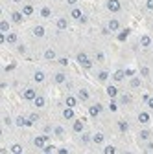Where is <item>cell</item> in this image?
Segmentation results:
<instances>
[{
    "label": "cell",
    "mask_w": 153,
    "mask_h": 154,
    "mask_svg": "<svg viewBox=\"0 0 153 154\" xmlns=\"http://www.w3.org/2000/svg\"><path fill=\"white\" fill-rule=\"evenodd\" d=\"M105 92H107V95H109L111 99H114V97H118V86H114V85H107Z\"/></svg>",
    "instance_id": "obj_17"
},
{
    "label": "cell",
    "mask_w": 153,
    "mask_h": 154,
    "mask_svg": "<svg viewBox=\"0 0 153 154\" xmlns=\"http://www.w3.org/2000/svg\"><path fill=\"white\" fill-rule=\"evenodd\" d=\"M46 81V73L43 70H35L33 72V83H44Z\"/></svg>",
    "instance_id": "obj_13"
},
{
    "label": "cell",
    "mask_w": 153,
    "mask_h": 154,
    "mask_svg": "<svg viewBox=\"0 0 153 154\" xmlns=\"http://www.w3.org/2000/svg\"><path fill=\"white\" fill-rule=\"evenodd\" d=\"M30 119H31V121L35 123L37 119H39V114H35V112H33V114H30Z\"/></svg>",
    "instance_id": "obj_49"
},
{
    "label": "cell",
    "mask_w": 153,
    "mask_h": 154,
    "mask_svg": "<svg viewBox=\"0 0 153 154\" xmlns=\"http://www.w3.org/2000/svg\"><path fill=\"white\" fill-rule=\"evenodd\" d=\"M80 22H81V24H87V22H89V17H87V15H83V17H81V20H80Z\"/></svg>",
    "instance_id": "obj_51"
},
{
    "label": "cell",
    "mask_w": 153,
    "mask_h": 154,
    "mask_svg": "<svg viewBox=\"0 0 153 154\" xmlns=\"http://www.w3.org/2000/svg\"><path fill=\"white\" fill-rule=\"evenodd\" d=\"M76 61H78L85 70H90V68H92V61H90L89 53H85V51H80L78 55H76Z\"/></svg>",
    "instance_id": "obj_1"
},
{
    "label": "cell",
    "mask_w": 153,
    "mask_h": 154,
    "mask_svg": "<svg viewBox=\"0 0 153 154\" xmlns=\"http://www.w3.org/2000/svg\"><path fill=\"white\" fill-rule=\"evenodd\" d=\"M78 99H80V101H89V99H90V92H89L87 88H80V90H78Z\"/></svg>",
    "instance_id": "obj_19"
},
{
    "label": "cell",
    "mask_w": 153,
    "mask_h": 154,
    "mask_svg": "<svg viewBox=\"0 0 153 154\" xmlns=\"http://www.w3.org/2000/svg\"><path fill=\"white\" fill-rule=\"evenodd\" d=\"M54 134H55V136H57V138H61V136H63V134H65V128H63L61 125H59V127H54Z\"/></svg>",
    "instance_id": "obj_37"
},
{
    "label": "cell",
    "mask_w": 153,
    "mask_h": 154,
    "mask_svg": "<svg viewBox=\"0 0 153 154\" xmlns=\"http://www.w3.org/2000/svg\"><path fill=\"white\" fill-rule=\"evenodd\" d=\"M31 33H33V37H35V38H43V37L46 35V28H44V26H41V24H37V26H33Z\"/></svg>",
    "instance_id": "obj_8"
},
{
    "label": "cell",
    "mask_w": 153,
    "mask_h": 154,
    "mask_svg": "<svg viewBox=\"0 0 153 154\" xmlns=\"http://www.w3.org/2000/svg\"><path fill=\"white\" fill-rule=\"evenodd\" d=\"M109 110H111V112H116V110H118V105H116V103H111V105H109Z\"/></svg>",
    "instance_id": "obj_48"
},
{
    "label": "cell",
    "mask_w": 153,
    "mask_h": 154,
    "mask_svg": "<svg viewBox=\"0 0 153 154\" xmlns=\"http://www.w3.org/2000/svg\"><path fill=\"white\" fill-rule=\"evenodd\" d=\"M59 64H61V66H67V64H68V59H65V57H61V59H59Z\"/></svg>",
    "instance_id": "obj_50"
},
{
    "label": "cell",
    "mask_w": 153,
    "mask_h": 154,
    "mask_svg": "<svg viewBox=\"0 0 153 154\" xmlns=\"http://www.w3.org/2000/svg\"><path fill=\"white\" fill-rule=\"evenodd\" d=\"M33 105H35V108H44L46 106V97H44V95H37Z\"/></svg>",
    "instance_id": "obj_23"
},
{
    "label": "cell",
    "mask_w": 153,
    "mask_h": 154,
    "mask_svg": "<svg viewBox=\"0 0 153 154\" xmlns=\"http://www.w3.org/2000/svg\"><path fill=\"white\" fill-rule=\"evenodd\" d=\"M124 72H125V77H129V79H131V77H135V75H137V70H133V68H125Z\"/></svg>",
    "instance_id": "obj_39"
},
{
    "label": "cell",
    "mask_w": 153,
    "mask_h": 154,
    "mask_svg": "<svg viewBox=\"0 0 153 154\" xmlns=\"http://www.w3.org/2000/svg\"><path fill=\"white\" fill-rule=\"evenodd\" d=\"M107 28H109V31H114V33H116V31L122 29V22L118 20V18H111V20L107 22Z\"/></svg>",
    "instance_id": "obj_6"
},
{
    "label": "cell",
    "mask_w": 153,
    "mask_h": 154,
    "mask_svg": "<svg viewBox=\"0 0 153 154\" xmlns=\"http://www.w3.org/2000/svg\"><path fill=\"white\" fill-rule=\"evenodd\" d=\"M78 2H80V0H67V4L70 8H76V6H78Z\"/></svg>",
    "instance_id": "obj_46"
},
{
    "label": "cell",
    "mask_w": 153,
    "mask_h": 154,
    "mask_svg": "<svg viewBox=\"0 0 153 154\" xmlns=\"http://www.w3.org/2000/svg\"><path fill=\"white\" fill-rule=\"evenodd\" d=\"M72 130H74L76 134H83V132H85V123H83L81 119H74V121H72Z\"/></svg>",
    "instance_id": "obj_9"
},
{
    "label": "cell",
    "mask_w": 153,
    "mask_h": 154,
    "mask_svg": "<svg viewBox=\"0 0 153 154\" xmlns=\"http://www.w3.org/2000/svg\"><path fill=\"white\" fill-rule=\"evenodd\" d=\"M50 132H54V127H52V125H44L43 134H50Z\"/></svg>",
    "instance_id": "obj_42"
},
{
    "label": "cell",
    "mask_w": 153,
    "mask_h": 154,
    "mask_svg": "<svg viewBox=\"0 0 153 154\" xmlns=\"http://www.w3.org/2000/svg\"><path fill=\"white\" fill-rule=\"evenodd\" d=\"M9 150H11V154H21V152H22V145H21V143H13V145L9 147Z\"/></svg>",
    "instance_id": "obj_34"
},
{
    "label": "cell",
    "mask_w": 153,
    "mask_h": 154,
    "mask_svg": "<svg viewBox=\"0 0 153 154\" xmlns=\"http://www.w3.org/2000/svg\"><path fill=\"white\" fill-rule=\"evenodd\" d=\"M124 154H133V152H131V150H125V152H124Z\"/></svg>",
    "instance_id": "obj_57"
},
{
    "label": "cell",
    "mask_w": 153,
    "mask_h": 154,
    "mask_svg": "<svg viewBox=\"0 0 153 154\" xmlns=\"http://www.w3.org/2000/svg\"><path fill=\"white\" fill-rule=\"evenodd\" d=\"M102 110H103V106H102L100 103L90 105V106H89V116H90V118H98V116L102 114Z\"/></svg>",
    "instance_id": "obj_7"
},
{
    "label": "cell",
    "mask_w": 153,
    "mask_h": 154,
    "mask_svg": "<svg viewBox=\"0 0 153 154\" xmlns=\"http://www.w3.org/2000/svg\"><path fill=\"white\" fill-rule=\"evenodd\" d=\"M57 154H68V149L67 147H59L57 149Z\"/></svg>",
    "instance_id": "obj_47"
},
{
    "label": "cell",
    "mask_w": 153,
    "mask_h": 154,
    "mask_svg": "<svg viewBox=\"0 0 153 154\" xmlns=\"http://www.w3.org/2000/svg\"><path fill=\"white\" fill-rule=\"evenodd\" d=\"M148 149H149V150H153V141H149V143H148Z\"/></svg>",
    "instance_id": "obj_55"
},
{
    "label": "cell",
    "mask_w": 153,
    "mask_h": 154,
    "mask_svg": "<svg viewBox=\"0 0 153 154\" xmlns=\"http://www.w3.org/2000/svg\"><path fill=\"white\" fill-rule=\"evenodd\" d=\"M21 11H22V15H24V17H31V15L35 13V8H33L31 4H24Z\"/></svg>",
    "instance_id": "obj_25"
},
{
    "label": "cell",
    "mask_w": 153,
    "mask_h": 154,
    "mask_svg": "<svg viewBox=\"0 0 153 154\" xmlns=\"http://www.w3.org/2000/svg\"><path fill=\"white\" fill-rule=\"evenodd\" d=\"M151 44H153V41H151L149 35H142V37H140V46H142V48H149Z\"/></svg>",
    "instance_id": "obj_29"
},
{
    "label": "cell",
    "mask_w": 153,
    "mask_h": 154,
    "mask_svg": "<svg viewBox=\"0 0 153 154\" xmlns=\"http://www.w3.org/2000/svg\"><path fill=\"white\" fill-rule=\"evenodd\" d=\"M138 138H140L142 141H149V138H151V130H149V128H142V130L138 132Z\"/></svg>",
    "instance_id": "obj_28"
},
{
    "label": "cell",
    "mask_w": 153,
    "mask_h": 154,
    "mask_svg": "<svg viewBox=\"0 0 153 154\" xmlns=\"http://www.w3.org/2000/svg\"><path fill=\"white\" fill-rule=\"evenodd\" d=\"M43 150H44V152H54V150H55V147H54V145H50V143H48V145H46V147H44V149H43Z\"/></svg>",
    "instance_id": "obj_45"
},
{
    "label": "cell",
    "mask_w": 153,
    "mask_h": 154,
    "mask_svg": "<svg viewBox=\"0 0 153 154\" xmlns=\"http://www.w3.org/2000/svg\"><path fill=\"white\" fill-rule=\"evenodd\" d=\"M11 2H13V4H21V2H22V0H11Z\"/></svg>",
    "instance_id": "obj_56"
},
{
    "label": "cell",
    "mask_w": 153,
    "mask_h": 154,
    "mask_svg": "<svg viewBox=\"0 0 153 154\" xmlns=\"http://www.w3.org/2000/svg\"><path fill=\"white\" fill-rule=\"evenodd\" d=\"M129 86H131V88H140V86H142V79H140L138 75L131 77V79H129Z\"/></svg>",
    "instance_id": "obj_26"
},
{
    "label": "cell",
    "mask_w": 153,
    "mask_h": 154,
    "mask_svg": "<svg viewBox=\"0 0 153 154\" xmlns=\"http://www.w3.org/2000/svg\"><path fill=\"white\" fill-rule=\"evenodd\" d=\"M15 127H18V128L26 127V116H17L15 118Z\"/></svg>",
    "instance_id": "obj_31"
},
{
    "label": "cell",
    "mask_w": 153,
    "mask_h": 154,
    "mask_svg": "<svg viewBox=\"0 0 153 154\" xmlns=\"http://www.w3.org/2000/svg\"><path fill=\"white\" fill-rule=\"evenodd\" d=\"M63 118L68 119V121H74V119H76V112H74V108L65 106V108H63Z\"/></svg>",
    "instance_id": "obj_16"
},
{
    "label": "cell",
    "mask_w": 153,
    "mask_h": 154,
    "mask_svg": "<svg viewBox=\"0 0 153 154\" xmlns=\"http://www.w3.org/2000/svg\"><path fill=\"white\" fill-rule=\"evenodd\" d=\"M140 77H144V79H148V77L151 75V70H149V66H140Z\"/></svg>",
    "instance_id": "obj_33"
},
{
    "label": "cell",
    "mask_w": 153,
    "mask_h": 154,
    "mask_svg": "<svg viewBox=\"0 0 153 154\" xmlns=\"http://www.w3.org/2000/svg\"><path fill=\"white\" fill-rule=\"evenodd\" d=\"M137 119H138V123H140V125H148V123L151 121V114H149V112H146V110H144V112H138Z\"/></svg>",
    "instance_id": "obj_10"
},
{
    "label": "cell",
    "mask_w": 153,
    "mask_h": 154,
    "mask_svg": "<svg viewBox=\"0 0 153 154\" xmlns=\"http://www.w3.org/2000/svg\"><path fill=\"white\" fill-rule=\"evenodd\" d=\"M21 154H24V152H21Z\"/></svg>",
    "instance_id": "obj_59"
},
{
    "label": "cell",
    "mask_w": 153,
    "mask_h": 154,
    "mask_svg": "<svg viewBox=\"0 0 153 154\" xmlns=\"http://www.w3.org/2000/svg\"><path fill=\"white\" fill-rule=\"evenodd\" d=\"M127 33H129L127 29H125V31H120V33H118V41H120V42H124L125 38H127Z\"/></svg>",
    "instance_id": "obj_40"
},
{
    "label": "cell",
    "mask_w": 153,
    "mask_h": 154,
    "mask_svg": "<svg viewBox=\"0 0 153 154\" xmlns=\"http://www.w3.org/2000/svg\"><path fill=\"white\" fill-rule=\"evenodd\" d=\"M26 127H33V121L30 118H26Z\"/></svg>",
    "instance_id": "obj_54"
},
{
    "label": "cell",
    "mask_w": 153,
    "mask_h": 154,
    "mask_svg": "<svg viewBox=\"0 0 153 154\" xmlns=\"http://www.w3.org/2000/svg\"><path fill=\"white\" fill-rule=\"evenodd\" d=\"M78 95H67L65 97V106H70V108H76L78 106Z\"/></svg>",
    "instance_id": "obj_12"
},
{
    "label": "cell",
    "mask_w": 153,
    "mask_h": 154,
    "mask_svg": "<svg viewBox=\"0 0 153 154\" xmlns=\"http://www.w3.org/2000/svg\"><path fill=\"white\" fill-rule=\"evenodd\" d=\"M146 105H148V108H149V110H153V95H149V99L146 101Z\"/></svg>",
    "instance_id": "obj_44"
},
{
    "label": "cell",
    "mask_w": 153,
    "mask_h": 154,
    "mask_svg": "<svg viewBox=\"0 0 153 154\" xmlns=\"http://www.w3.org/2000/svg\"><path fill=\"white\" fill-rule=\"evenodd\" d=\"M18 51H21V53H26V46H22V44H18Z\"/></svg>",
    "instance_id": "obj_53"
},
{
    "label": "cell",
    "mask_w": 153,
    "mask_h": 154,
    "mask_svg": "<svg viewBox=\"0 0 153 154\" xmlns=\"http://www.w3.org/2000/svg\"><path fill=\"white\" fill-rule=\"evenodd\" d=\"M9 20H11L13 24H22V20H24L22 11H11V13H9Z\"/></svg>",
    "instance_id": "obj_5"
},
{
    "label": "cell",
    "mask_w": 153,
    "mask_h": 154,
    "mask_svg": "<svg viewBox=\"0 0 153 154\" xmlns=\"http://www.w3.org/2000/svg\"><path fill=\"white\" fill-rule=\"evenodd\" d=\"M37 95H39V94L35 92V88H33V86H28V88L22 92V99H24V101H31V103H33Z\"/></svg>",
    "instance_id": "obj_4"
},
{
    "label": "cell",
    "mask_w": 153,
    "mask_h": 154,
    "mask_svg": "<svg viewBox=\"0 0 153 154\" xmlns=\"http://www.w3.org/2000/svg\"><path fill=\"white\" fill-rule=\"evenodd\" d=\"M105 8H107L109 13H120L122 11V2L120 0H107Z\"/></svg>",
    "instance_id": "obj_3"
},
{
    "label": "cell",
    "mask_w": 153,
    "mask_h": 154,
    "mask_svg": "<svg viewBox=\"0 0 153 154\" xmlns=\"http://www.w3.org/2000/svg\"><path fill=\"white\" fill-rule=\"evenodd\" d=\"M55 28L59 29V31H65L67 28H68V18H65V17H59L55 20Z\"/></svg>",
    "instance_id": "obj_11"
},
{
    "label": "cell",
    "mask_w": 153,
    "mask_h": 154,
    "mask_svg": "<svg viewBox=\"0 0 153 154\" xmlns=\"http://www.w3.org/2000/svg\"><path fill=\"white\" fill-rule=\"evenodd\" d=\"M17 42H18V35L15 31H9L6 35V44H17Z\"/></svg>",
    "instance_id": "obj_22"
},
{
    "label": "cell",
    "mask_w": 153,
    "mask_h": 154,
    "mask_svg": "<svg viewBox=\"0 0 153 154\" xmlns=\"http://www.w3.org/2000/svg\"><path fill=\"white\" fill-rule=\"evenodd\" d=\"M146 9L148 11H153V0H146Z\"/></svg>",
    "instance_id": "obj_43"
},
{
    "label": "cell",
    "mask_w": 153,
    "mask_h": 154,
    "mask_svg": "<svg viewBox=\"0 0 153 154\" xmlns=\"http://www.w3.org/2000/svg\"><path fill=\"white\" fill-rule=\"evenodd\" d=\"M92 143H94V145H103V143H105V134H103V132L92 134Z\"/></svg>",
    "instance_id": "obj_14"
},
{
    "label": "cell",
    "mask_w": 153,
    "mask_h": 154,
    "mask_svg": "<svg viewBox=\"0 0 153 154\" xmlns=\"http://www.w3.org/2000/svg\"><path fill=\"white\" fill-rule=\"evenodd\" d=\"M4 123H6V125H8V127H9V125H11V118H9V116H6V118H4Z\"/></svg>",
    "instance_id": "obj_52"
},
{
    "label": "cell",
    "mask_w": 153,
    "mask_h": 154,
    "mask_svg": "<svg viewBox=\"0 0 153 154\" xmlns=\"http://www.w3.org/2000/svg\"><path fill=\"white\" fill-rule=\"evenodd\" d=\"M44 154H54V152H44Z\"/></svg>",
    "instance_id": "obj_58"
},
{
    "label": "cell",
    "mask_w": 153,
    "mask_h": 154,
    "mask_svg": "<svg viewBox=\"0 0 153 154\" xmlns=\"http://www.w3.org/2000/svg\"><path fill=\"white\" fill-rule=\"evenodd\" d=\"M90 141H92V136H90L89 132H83V134H81V143L87 145V143H90Z\"/></svg>",
    "instance_id": "obj_36"
},
{
    "label": "cell",
    "mask_w": 153,
    "mask_h": 154,
    "mask_svg": "<svg viewBox=\"0 0 153 154\" xmlns=\"http://www.w3.org/2000/svg\"><path fill=\"white\" fill-rule=\"evenodd\" d=\"M54 83H55V85H63V83H67V75H65V72H55V75H54Z\"/></svg>",
    "instance_id": "obj_18"
},
{
    "label": "cell",
    "mask_w": 153,
    "mask_h": 154,
    "mask_svg": "<svg viewBox=\"0 0 153 154\" xmlns=\"http://www.w3.org/2000/svg\"><path fill=\"white\" fill-rule=\"evenodd\" d=\"M103 154H116V147L114 145H103Z\"/></svg>",
    "instance_id": "obj_35"
},
{
    "label": "cell",
    "mask_w": 153,
    "mask_h": 154,
    "mask_svg": "<svg viewBox=\"0 0 153 154\" xmlns=\"http://www.w3.org/2000/svg\"><path fill=\"white\" fill-rule=\"evenodd\" d=\"M9 29H11V22H9V20H6V18H4V20H0V31L8 35Z\"/></svg>",
    "instance_id": "obj_27"
},
{
    "label": "cell",
    "mask_w": 153,
    "mask_h": 154,
    "mask_svg": "<svg viewBox=\"0 0 153 154\" xmlns=\"http://www.w3.org/2000/svg\"><path fill=\"white\" fill-rule=\"evenodd\" d=\"M43 57H44V61H55L57 59V53H55L54 48H46L44 53H43Z\"/></svg>",
    "instance_id": "obj_15"
},
{
    "label": "cell",
    "mask_w": 153,
    "mask_h": 154,
    "mask_svg": "<svg viewBox=\"0 0 153 154\" xmlns=\"http://www.w3.org/2000/svg\"><path fill=\"white\" fill-rule=\"evenodd\" d=\"M109 77H111L109 70H100V72H98V81H100V83H107Z\"/></svg>",
    "instance_id": "obj_24"
},
{
    "label": "cell",
    "mask_w": 153,
    "mask_h": 154,
    "mask_svg": "<svg viewBox=\"0 0 153 154\" xmlns=\"http://www.w3.org/2000/svg\"><path fill=\"white\" fill-rule=\"evenodd\" d=\"M124 79H125V72L124 70H116V72L112 73V81L114 83H122Z\"/></svg>",
    "instance_id": "obj_21"
},
{
    "label": "cell",
    "mask_w": 153,
    "mask_h": 154,
    "mask_svg": "<svg viewBox=\"0 0 153 154\" xmlns=\"http://www.w3.org/2000/svg\"><path fill=\"white\" fill-rule=\"evenodd\" d=\"M116 127H118L120 132H127V130H129V123H127L125 119H120V121L116 123Z\"/></svg>",
    "instance_id": "obj_32"
},
{
    "label": "cell",
    "mask_w": 153,
    "mask_h": 154,
    "mask_svg": "<svg viewBox=\"0 0 153 154\" xmlns=\"http://www.w3.org/2000/svg\"><path fill=\"white\" fill-rule=\"evenodd\" d=\"M48 134H39V136H35L33 138V147H37V149H44L46 145H48Z\"/></svg>",
    "instance_id": "obj_2"
},
{
    "label": "cell",
    "mask_w": 153,
    "mask_h": 154,
    "mask_svg": "<svg viewBox=\"0 0 153 154\" xmlns=\"http://www.w3.org/2000/svg\"><path fill=\"white\" fill-rule=\"evenodd\" d=\"M96 61H98V63H103V61H105V53H103V51H98V53H96Z\"/></svg>",
    "instance_id": "obj_41"
},
{
    "label": "cell",
    "mask_w": 153,
    "mask_h": 154,
    "mask_svg": "<svg viewBox=\"0 0 153 154\" xmlns=\"http://www.w3.org/2000/svg\"><path fill=\"white\" fill-rule=\"evenodd\" d=\"M39 15H41V18H50V17H52V9H50L48 6H43V8L39 9Z\"/></svg>",
    "instance_id": "obj_30"
},
{
    "label": "cell",
    "mask_w": 153,
    "mask_h": 154,
    "mask_svg": "<svg viewBox=\"0 0 153 154\" xmlns=\"http://www.w3.org/2000/svg\"><path fill=\"white\" fill-rule=\"evenodd\" d=\"M81 17H83V11L78 6L70 9V18H74V20H81Z\"/></svg>",
    "instance_id": "obj_20"
},
{
    "label": "cell",
    "mask_w": 153,
    "mask_h": 154,
    "mask_svg": "<svg viewBox=\"0 0 153 154\" xmlns=\"http://www.w3.org/2000/svg\"><path fill=\"white\" fill-rule=\"evenodd\" d=\"M120 103H122V105H129V103H131V95H129V94H124L122 97H120Z\"/></svg>",
    "instance_id": "obj_38"
}]
</instances>
